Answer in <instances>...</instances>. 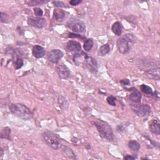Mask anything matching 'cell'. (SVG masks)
<instances>
[{
    "label": "cell",
    "mask_w": 160,
    "mask_h": 160,
    "mask_svg": "<svg viewBox=\"0 0 160 160\" xmlns=\"http://www.w3.org/2000/svg\"><path fill=\"white\" fill-rule=\"evenodd\" d=\"M64 56L62 51L59 49H52L48 52V59L53 64H57Z\"/></svg>",
    "instance_id": "8"
},
{
    "label": "cell",
    "mask_w": 160,
    "mask_h": 160,
    "mask_svg": "<svg viewBox=\"0 0 160 160\" xmlns=\"http://www.w3.org/2000/svg\"><path fill=\"white\" fill-rule=\"evenodd\" d=\"M84 64L88 69L92 73L96 74L98 72V62L95 59L84 54Z\"/></svg>",
    "instance_id": "7"
},
{
    "label": "cell",
    "mask_w": 160,
    "mask_h": 160,
    "mask_svg": "<svg viewBox=\"0 0 160 160\" xmlns=\"http://www.w3.org/2000/svg\"><path fill=\"white\" fill-rule=\"evenodd\" d=\"M48 1H42V0H33V1H29L26 2V3L29 6H38L44 3L48 2Z\"/></svg>",
    "instance_id": "24"
},
{
    "label": "cell",
    "mask_w": 160,
    "mask_h": 160,
    "mask_svg": "<svg viewBox=\"0 0 160 160\" xmlns=\"http://www.w3.org/2000/svg\"><path fill=\"white\" fill-rule=\"evenodd\" d=\"M52 4L54 6L58 8H67L66 4L62 1H52Z\"/></svg>",
    "instance_id": "28"
},
{
    "label": "cell",
    "mask_w": 160,
    "mask_h": 160,
    "mask_svg": "<svg viewBox=\"0 0 160 160\" xmlns=\"http://www.w3.org/2000/svg\"><path fill=\"white\" fill-rule=\"evenodd\" d=\"M43 142L50 148L56 150L61 147L60 137L54 132L46 131L41 134Z\"/></svg>",
    "instance_id": "4"
},
{
    "label": "cell",
    "mask_w": 160,
    "mask_h": 160,
    "mask_svg": "<svg viewBox=\"0 0 160 160\" xmlns=\"http://www.w3.org/2000/svg\"><path fill=\"white\" fill-rule=\"evenodd\" d=\"M93 44H94V41H93V39L92 38H89V39H87L84 42V44H83V48H84V50L86 51V52H89L91 50L92 46H93Z\"/></svg>",
    "instance_id": "20"
},
{
    "label": "cell",
    "mask_w": 160,
    "mask_h": 160,
    "mask_svg": "<svg viewBox=\"0 0 160 160\" xmlns=\"http://www.w3.org/2000/svg\"><path fill=\"white\" fill-rule=\"evenodd\" d=\"M111 30L112 32L116 36H121L122 32V24L119 22L116 21L112 25Z\"/></svg>",
    "instance_id": "17"
},
{
    "label": "cell",
    "mask_w": 160,
    "mask_h": 160,
    "mask_svg": "<svg viewBox=\"0 0 160 160\" xmlns=\"http://www.w3.org/2000/svg\"><path fill=\"white\" fill-rule=\"evenodd\" d=\"M63 151H64V153H65L66 156H67L68 158H72V159L76 158V156H75L74 153L73 152V151H72V149L71 148H68V147H64Z\"/></svg>",
    "instance_id": "25"
},
{
    "label": "cell",
    "mask_w": 160,
    "mask_h": 160,
    "mask_svg": "<svg viewBox=\"0 0 160 160\" xmlns=\"http://www.w3.org/2000/svg\"><path fill=\"white\" fill-rule=\"evenodd\" d=\"M160 69L159 67L156 68L150 69L145 71V74L147 77L154 80H159L160 78Z\"/></svg>",
    "instance_id": "13"
},
{
    "label": "cell",
    "mask_w": 160,
    "mask_h": 160,
    "mask_svg": "<svg viewBox=\"0 0 160 160\" xmlns=\"http://www.w3.org/2000/svg\"><path fill=\"white\" fill-rule=\"evenodd\" d=\"M34 12L35 16H36L37 17H39V18L42 16L43 14L42 10L40 8H38V7H36L34 8Z\"/></svg>",
    "instance_id": "27"
},
{
    "label": "cell",
    "mask_w": 160,
    "mask_h": 160,
    "mask_svg": "<svg viewBox=\"0 0 160 160\" xmlns=\"http://www.w3.org/2000/svg\"><path fill=\"white\" fill-rule=\"evenodd\" d=\"M140 88H141V90L145 94H152V93H153L152 88L146 84H141L140 86Z\"/></svg>",
    "instance_id": "23"
},
{
    "label": "cell",
    "mask_w": 160,
    "mask_h": 160,
    "mask_svg": "<svg viewBox=\"0 0 160 160\" xmlns=\"http://www.w3.org/2000/svg\"><path fill=\"white\" fill-rule=\"evenodd\" d=\"M66 49L69 52H79L81 51V44L76 41H69L66 45Z\"/></svg>",
    "instance_id": "11"
},
{
    "label": "cell",
    "mask_w": 160,
    "mask_h": 160,
    "mask_svg": "<svg viewBox=\"0 0 160 160\" xmlns=\"http://www.w3.org/2000/svg\"><path fill=\"white\" fill-rule=\"evenodd\" d=\"M69 38H81V39H83L84 38L82 36H81L80 34H75L74 32H69V36H68Z\"/></svg>",
    "instance_id": "29"
},
{
    "label": "cell",
    "mask_w": 160,
    "mask_h": 160,
    "mask_svg": "<svg viewBox=\"0 0 160 160\" xmlns=\"http://www.w3.org/2000/svg\"><path fill=\"white\" fill-rule=\"evenodd\" d=\"M82 2L81 0H71L69 1V4L71 6H77Z\"/></svg>",
    "instance_id": "32"
},
{
    "label": "cell",
    "mask_w": 160,
    "mask_h": 160,
    "mask_svg": "<svg viewBox=\"0 0 160 160\" xmlns=\"http://www.w3.org/2000/svg\"><path fill=\"white\" fill-rule=\"evenodd\" d=\"M28 24L32 27L38 28V29H42L44 28L46 26V20L44 18H29L28 19L27 21Z\"/></svg>",
    "instance_id": "9"
},
{
    "label": "cell",
    "mask_w": 160,
    "mask_h": 160,
    "mask_svg": "<svg viewBox=\"0 0 160 160\" xmlns=\"http://www.w3.org/2000/svg\"><path fill=\"white\" fill-rule=\"evenodd\" d=\"M106 101L108 103L112 106H115L116 105V98L113 96H109L107 98Z\"/></svg>",
    "instance_id": "26"
},
{
    "label": "cell",
    "mask_w": 160,
    "mask_h": 160,
    "mask_svg": "<svg viewBox=\"0 0 160 160\" xmlns=\"http://www.w3.org/2000/svg\"><path fill=\"white\" fill-rule=\"evenodd\" d=\"M1 22H6L7 20V15L6 13L1 12Z\"/></svg>",
    "instance_id": "30"
},
{
    "label": "cell",
    "mask_w": 160,
    "mask_h": 160,
    "mask_svg": "<svg viewBox=\"0 0 160 160\" xmlns=\"http://www.w3.org/2000/svg\"><path fill=\"white\" fill-rule=\"evenodd\" d=\"M94 124L96 126L101 138L109 141H113L114 133L111 127L107 122L102 119H96L94 121Z\"/></svg>",
    "instance_id": "2"
},
{
    "label": "cell",
    "mask_w": 160,
    "mask_h": 160,
    "mask_svg": "<svg viewBox=\"0 0 160 160\" xmlns=\"http://www.w3.org/2000/svg\"><path fill=\"white\" fill-rule=\"evenodd\" d=\"M120 83L122 85V86H128L129 84H130V81L128 79H121L120 80Z\"/></svg>",
    "instance_id": "31"
},
{
    "label": "cell",
    "mask_w": 160,
    "mask_h": 160,
    "mask_svg": "<svg viewBox=\"0 0 160 160\" xmlns=\"http://www.w3.org/2000/svg\"><path fill=\"white\" fill-rule=\"evenodd\" d=\"M67 26L75 32H84L86 31V24L79 19L70 20L67 22Z\"/></svg>",
    "instance_id": "6"
},
{
    "label": "cell",
    "mask_w": 160,
    "mask_h": 160,
    "mask_svg": "<svg viewBox=\"0 0 160 160\" xmlns=\"http://www.w3.org/2000/svg\"><path fill=\"white\" fill-rule=\"evenodd\" d=\"M128 146L131 149H132V151H138L141 148L140 144L135 140L130 141L128 143Z\"/></svg>",
    "instance_id": "21"
},
{
    "label": "cell",
    "mask_w": 160,
    "mask_h": 160,
    "mask_svg": "<svg viewBox=\"0 0 160 160\" xmlns=\"http://www.w3.org/2000/svg\"><path fill=\"white\" fill-rule=\"evenodd\" d=\"M9 109L15 116L23 120L31 119L34 115L33 112L28 107L21 103L11 104Z\"/></svg>",
    "instance_id": "1"
},
{
    "label": "cell",
    "mask_w": 160,
    "mask_h": 160,
    "mask_svg": "<svg viewBox=\"0 0 160 160\" xmlns=\"http://www.w3.org/2000/svg\"><path fill=\"white\" fill-rule=\"evenodd\" d=\"M137 157L136 156H131V155H126L124 157V159H128V160H132V159H136Z\"/></svg>",
    "instance_id": "33"
},
{
    "label": "cell",
    "mask_w": 160,
    "mask_h": 160,
    "mask_svg": "<svg viewBox=\"0 0 160 160\" xmlns=\"http://www.w3.org/2000/svg\"><path fill=\"white\" fill-rule=\"evenodd\" d=\"M136 41V39L132 34H126L117 40L116 45L118 51L121 54L128 53L131 46Z\"/></svg>",
    "instance_id": "3"
},
{
    "label": "cell",
    "mask_w": 160,
    "mask_h": 160,
    "mask_svg": "<svg viewBox=\"0 0 160 160\" xmlns=\"http://www.w3.org/2000/svg\"><path fill=\"white\" fill-rule=\"evenodd\" d=\"M128 91H132L131 94L129 95V99L133 101L134 103H139L141 99V92L135 88L132 87L130 89H128Z\"/></svg>",
    "instance_id": "12"
},
{
    "label": "cell",
    "mask_w": 160,
    "mask_h": 160,
    "mask_svg": "<svg viewBox=\"0 0 160 160\" xmlns=\"http://www.w3.org/2000/svg\"><path fill=\"white\" fill-rule=\"evenodd\" d=\"M149 129L152 133L156 135H159L160 129H159V123L158 120L153 119L149 126Z\"/></svg>",
    "instance_id": "16"
},
{
    "label": "cell",
    "mask_w": 160,
    "mask_h": 160,
    "mask_svg": "<svg viewBox=\"0 0 160 160\" xmlns=\"http://www.w3.org/2000/svg\"><path fill=\"white\" fill-rule=\"evenodd\" d=\"M56 71L59 78L61 79H66L69 78L71 72L70 69L62 62L59 64L56 67Z\"/></svg>",
    "instance_id": "10"
},
{
    "label": "cell",
    "mask_w": 160,
    "mask_h": 160,
    "mask_svg": "<svg viewBox=\"0 0 160 160\" xmlns=\"http://www.w3.org/2000/svg\"><path fill=\"white\" fill-rule=\"evenodd\" d=\"M11 128L9 127H4L1 131V139H6L8 140L11 139Z\"/></svg>",
    "instance_id": "19"
},
{
    "label": "cell",
    "mask_w": 160,
    "mask_h": 160,
    "mask_svg": "<svg viewBox=\"0 0 160 160\" xmlns=\"http://www.w3.org/2000/svg\"><path fill=\"white\" fill-rule=\"evenodd\" d=\"M46 51L44 48L39 45H35L32 49V54L36 58H41L44 56Z\"/></svg>",
    "instance_id": "14"
},
{
    "label": "cell",
    "mask_w": 160,
    "mask_h": 160,
    "mask_svg": "<svg viewBox=\"0 0 160 160\" xmlns=\"http://www.w3.org/2000/svg\"><path fill=\"white\" fill-rule=\"evenodd\" d=\"M131 108L132 111L139 117H147L151 114V107L147 104H131Z\"/></svg>",
    "instance_id": "5"
},
{
    "label": "cell",
    "mask_w": 160,
    "mask_h": 160,
    "mask_svg": "<svg viewBox=\"0 0 160 160\" xmlns=\"http://www.w3.org/2000/svg\"><path fill=\"white\" fill-rule=\"evenodd\" d=\"M24 64V61L21 56H16L14 62V66L15 69H20Z\"/></svg>",
    "instance_id": "22"
},
{
    "label": "cell",
    "mask_w": 160,
    "mask_h": 160,
    "mask_svg": "<svg viewBox=\"0 0 160 160\" xmlns=\"http://www.w3.org/2000/svg\"><path fill=\"white\" fill-rule=\"evenodd\" d=\"M66 16V13L64 10L60 8L55 9L53 11V17L57 21L62 22L64 21Z\"/></svg>",
    "instance_id": "15"
},
{
    "label": "cell",
    "mask_w": 160,
    "mask_h": 160,
    "mask_svg": "<svg viewBox=\"0 0 160 160\" xmlns=\"http://www.w3.org/2000/svg\"><path fill=\"white\" fill-rule=\"evenodd\" d=\"M110 50L111 48L109 44L108 43L104 44L99 48L98 51V55L100 56H104L110 52Z\"/></svg>",
    "instance_id": "18"
}]
</instances>
